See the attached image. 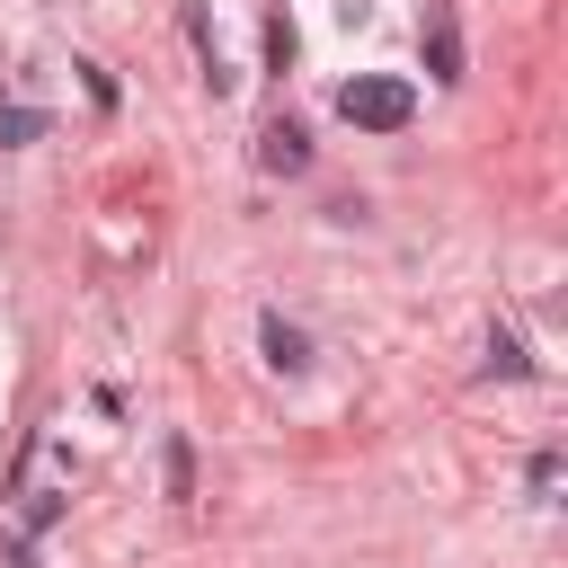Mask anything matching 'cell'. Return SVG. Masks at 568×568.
<instances>
[{
  "label": "cell",
  "mask_w": 568,
  "mask_h": 568,
  "mask_svg": "<svg viewBox=\"0 0 568 568\" xmlns=\"http://www.w3.org/2000/svg\"><path fill=\"white\" fill-rule=\"evenodd\" d=\"M337 115H346L355 133H399V124L417 115V89H408V80H382V71H355V80L337 89Z\"/></svg>",
  "instance_id": "cell-1"
},
{
  "label": "cell",
  "mask_w": 568,
  "mask_h": 568,
  "mask_svg": "<svg viewBox=\"0 0 568 568\" xmlns=\"http://www.w3.org/2000/svg\"><path fill=\"white\" fill-rule=\"evenodd\" d=\"M417 53H426V80H462V9L453 0H426L417 9Z\"/></svg>",
  "instance_id": "cell-2"
},
{
  "label": "cell",
  "mask_w": 568,
  "mask_h": 568,
  "mask_svg": "<svg viewBox=\"0 0 568 568\" xmlns=\"http://www.w3.org/2000/svg\"><path fill=\"white\" fill-rule=\"evenodd\" d=\"M257 160H266L275 178H302V169H311V133H302L293 115H275V124L257 133Z\"/></svg>",
  "instance_id": "cell-3"
},
{
  "label": "cell",
  "mask_w": 568,
  "mask_h": 568,
  "mask_svg": "<svg viewBox=\"0 0 568 568\" xmlns=\"http://www.w3.org/2000/svg\"><path fill=\"white\" fill-rule=\"evenodd\" d=\"M257 346H266V364H275V373H311V337H302L284 311H266V320H257Z\"/></svg>",
  "instance_id": "cell-4"
},
{
  "label": "cell",
  "mask_w": 568,
  "mask_h": 568,
  "mask_svg": "<svg viewBox=\"0 0 568 568\" xmlns=\"http://www.w3.org/2000/svg\"><path fill=\"white\" fill-rule=\"evenodd\" d=\"M178 18H186V36H195V53H204V80H213V89H231V62H222V36H213V18H204V0H186Z\"/></svg>",
  "instance_id": "cell-5"
},
{
  "label": "cell",
  "mask_w": 568,
  "mask_h": 568,
  "mask_svg": "<svg viewBox=\"0 0 568 568\" xmlns=\"http://www.w3.org/2000/svg\"><path fill=\"white\" fill-rule=\"evenodd\" d=\"M44 133H53L44 106H0V151H27V142H44Z\"/></svg>",
  "instance_id": "cell-6"
},
{
  "label": "cell",
  "mask_w": 568,
  "mask_h": 568,
  "mask_svg": "<svg viewBox=\"0 0 568 568\" xmlns=\"http://www.w3.org/2000/svg\"><path fill=\"white\" fill-rule=\"evenodd\" d=\"M488 373H506V382H532V355H524V337H515V328H488Z\"/></svg>",
  "instance_id": "cell-7"
},
{
  "label": "cell",
  "mask_w": 568,
  "mask_h": 568,
  "mask_svg": "<svg viewBox=\"0 0 568 568\" xmlns=\"http://www.w3.org/2000/svg\"><path fill=\"white\" fill-rule=\"evenodd\" d=\"M160 479H169V497H195V444H186V435L160 444Z\"/></svg>",
  "instance_id": "cell-8"
},
{
  "label": "cell",
  "mask_w": 568,
  "mask_h": 568,
  "mask_svg": "<svg viewBox=\"0 0 568 568\" xmlns=\"http://www.w3.org/2000/svg\"><path fill=\"white\" fill-rule=\"evenodd\" d=\"M53 515H62V497H27V506H18V541H36Z\"/></svg>",
  "instance_id": "cell-9"
},
{
  "label": "cell",
  "mask_w": 568,
  "mask_h": 568,
  "mask_svg": "<svg viewBox=\"0 0 568 568\" xmlns=\"http://www.w3.org/2000/svg\"><path fill=\"white\" fill-rule=\"evenodd\" d=\"M266 62L293 71V18H266Z\"/></svg>",
  "instance_id": "cell-10"
}]
</instances>
